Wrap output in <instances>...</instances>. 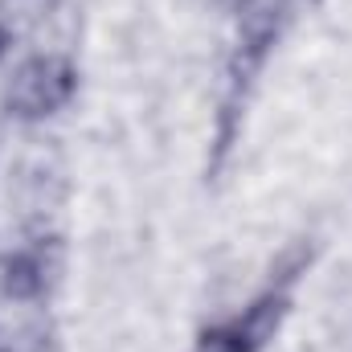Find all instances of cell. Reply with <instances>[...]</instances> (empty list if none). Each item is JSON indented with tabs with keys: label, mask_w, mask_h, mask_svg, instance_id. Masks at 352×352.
<instances>
[{
	"label": "cell",
	"mask_w": 352,
	"mask_h": 352,
	"mask_svg": "<svg viewBox=\"0 0 352 352\" xmlns=\"http://www.w3.org/2000/svg\"><path fill=\"white\" fill-rule=\"evenodd\" d=\"M78 90V70L70 58L62 54H37V58H25L4 90V111L12 119H25V123H37V119H50L58 115Z\"/></svg>",
	"instance_id": "1"
},
{
	"label": "cell",
	"mask_w": 352,
	"mask_h": 352,
	"mask_svg": "<svg viewBox=\"0 0 352 352\" xmlns=\"http://www.w3.org/2000/svg\"><path fill=\"white\" fill-rule=\"evenodd\" d=\"M45 291V266L33 250L0 254V295L12 303H33Z\"/></svg>",
	"instance_id": "2"
},
{
	"label": "cell",
	"mask_w": 352,
	"mask_h": 352,
	"mask_svg": "<svg viewBox=\"0 0 352 352\" xmlns=\"http://www.w3.org/2000/svg\"><path fill=\"white\" fill-rule=\"evenodd\" d=\"M283 316H287V295H263V299H254V303L234 320V332L242 336V344L250 352H258L266 340L278 332Z\"/></svg>",
	"instance_id": "3"
},
{
	"label": "cell",
	"mask_w": 352,
	"mask_h": 352,
	"mask_svg": "<svg viewBox=\"0 0 352 352\" xmlns=\"http://www.w3.org/2000/svg\"><path fill=\"white\" fill-rule=\"evenodd\" d=\"M8 50H12V29H8V25L0 21V62L8 58Z\"/></svg>",
	"instance_id": "4"
},
{
	"label": "cell",
	"mask_w": 352,
	"mask_h": 352,
	"mask_svg": "<svg viewBox=\"0 0 352 352\" xmlns=\"http://www.w3.org/2000/svg\"><path fill=\"white\" fill-rule=\"evenodd\" d=\"M0 352H8V349H0Z\"/></svg>",
	"instance_id": "5"
}]
</instances>
